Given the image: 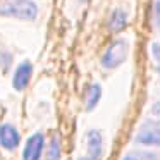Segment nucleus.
I'll use <instances>...</instances> for the list:
<instances>
[{"label":"nucleus","instance_id":"f257e3e1","mask_svg":"<svg viewBox=\"0 0 160 160\" xmlns=\"http://www.w3.org/2000/svg\"><path fill=\"white\" fill-rule=\"evenodd\" d=\"M0 16L33 21L38 18V5L33 0H0Z\"/></svg>","mask_w":160,"mask_h":160},{"label":"nucleus","instance_id":"f03ea898","mask_svg":"<svg viewBox=\"0 0 160 160\" xmlns=\"http://www.w3.org/2000/svg\"><path fill=\"white\" fill-rule=\"evenodd\" d=\"M128 53H129L128 40H124V38L115 40V42H112L105 48L103 55H102V66L105 69H115V67H119L128 59Z\"/></svg>","mask_w":160,"mask_h":160},{"label":"nucleus","instance_id":"7ed1b4c3","mask_svg":"<svg viewBox=\"0 0 160 160\" xmlns=\"http://www.w3.org/2000/svg\"><path fill=\"white\" fill-rule=\"evenodd\" d=\"M136 141L148 146H160V121H146L139 128Z\"/></svg>","mask_w":160,"mask_h":160},{"label":"nucleus","instance_id":"20e7f679","mask_svg":"<svg viewBox=\"0 0 160 160\" xmlns=\"http://www.w3.org/2000/svg\"><path fill=\"white\" fill-rule=\"evenodd\" d=\"M33 76V64L29 60H22L14 71V76H12V86L16 91H22L26 90V86L29 84Z\"/></svg>","mask_w":160,"mask_h":160},{"label":"nucleus","instance_id":"39448f33","mask_svg":"<svg viewBox=\"0 0 160 160\" xmlns=\"http://www.w3.org/2000/svg\"><path fill=\"white\" fill-rule=\"evenodd\" d=\"M43 148H45L43 132H35L26 141L24 152H22V160H40V157L43 153Z\"/></svg>","mask_w":160,"mask_h":160},{"label":"nucleus","instance_id":"423d86ee","mask_svg":"<svg viewBox=\"0 0 160 160\" xmlns=\"http://www.w3.org/2000/svg\"><path fill=\"white\" fill-rule=\"evenodd\" d=\"M21 141L19 131L11 124H4L0 126V145L4 146L5 150H16Z\"/></svg>","mask_w":160,"mask_h":160},{"label":"nucleus","instance_id":"0eeeda50","mask_svg":"<svg viewBox=\"0 0 160 160\" xmlns=\"http://www.w3.org/2000/svg\"><path fill=\"white\" fill-rule=\"evenodd\" d=\"M86 141H88V152H90L88 155L100 158L102 157V134H100V131L91 129L86 136Z\"/></svg>","mask_w":160,"mask_h":160},{"label":"nucleus","instance_id":"6e6552de","mask_svg":"<svg viewBox=\"0 0 160 160\" xmlns=\"http://www.w3.org/2000/svg\"><path fill=\"white\" fill-rule=\"evenodd\" d=\"M126 24H128V14H126L124 11H121V9L114 11L110 14V18H108V28L114 33L122 31V29L126 28Z\"/></svg>","mask_w":160,"mask_h":160},{"label":"nucleus","instance_id":"1a4fd4ad","mask_svg":"<svg viewBox=\"0 0 160 160\" xmlns=\"http://www.w3.org/2000/svg\"><path fill=\"white\" fill-rule=\"evenodd\" d=\"M100 97H102L100 84H91L86 91V110H93L97 107V103L100 102Z\"/></svg>","mask_w":160,"mask_h":160},{"label":"nucleus","instance_id":"9d476101","mask_svg":"<svg viewBox=\"0 0 160 160\" xmlns=\"http://www.w3.org/2000/svg\"><path fill=\"white\" fill-rule=\"evenodd\" d=\"M60 158V141L59 138H52L48 145V150H47V158L45 160H59Z\"/></svg>","mask_w":160,"mask_h":160},{"label":"nucleus","instance_id":"9b49d317","mask_svg":"<svg viewBox=\"0 0 160 160\" xmlns=\"http://www.w3.org/2000/svg\"><path fill=\"white\" fill-rule=\"evenodd\" d=\"M122 160H157V157L150 152H132L128 153Z\"/></svg>","mask_w":160,"mask_h":160},{"label":"nucleus","instance_id":"f8f14e48","mask_svg":"<svg viewBox=\"0 0 160 160\" xmlns=\"http://www.w3.org/2000/svg\"><path fill=\"white\" fill-rule=\"evenodd\" d=\"M152 55L157 62H160V43H153L152 45Z\"/></svg>","mask_w":160,"mask_h":160},{"label":"nucleus","instance_id":"ddd939ff","mask_svg":"<svg viewBox=\"0 0 160 160\" xmlns=\"http://www.w3.org/2000/svg\"><path fill=\"white\" fill-rule=\"evenodd\" d=\"M155 21H157V24H158V28H160V2L155 4Z\"/></svg>","mask_w":160,"mask_h":160},{"label":"nucleus","instance_id":"4468645a","mask_svg":"<svg viewBox=\"0 0 160 160\" xmlns=\"http://www.w3.org/2000/svg\"><path fill=\"white\" fill-rule=\"evenodd\" d=\"M153 112H155L157 115H160V102H157V103L153 105Z\"/></svg>","mask_w":160,"mask_h":160},{"label":"nucleus","instance_id":"2eb2a0df","mask_svg":"<svg viewBox=\"0 0 160 160\" xmlns=\"http://www.w3.org/2000/svg\"><path fill=\"white\" fill-rule=\"evenodd\" d=\"M79 160H100V158H97V157H91V155H86V157H81Z\"/></svg>","mask_w":160,"mask_h":160},{"label":"nucleus","instance_id":"dca6fc26","mask_svg":"<svg viewBox=\"0 0 160 160\" xmlns=\"http://www.w3.org/2000/svg\"><path fill=\"white\" fill-rule=\"evenodd\" d=\"M157 71H158V74H160V66H158V67H157Z\"/></svg>","mask_w":160,"mask_h":160},{"label":"nucleus","instance_id":"f3484780","mask_svg":"<svg viewBox=\"0 0 160 160\" xmlns=\"http://www.w3.org/2000/svg\"><path fill=\"white\" fill-rule=\"evenodd\" d=\"M79 2H88V0H79Z\"/></svg>","mask_w":160,"mask_h":160}]
</instances>
